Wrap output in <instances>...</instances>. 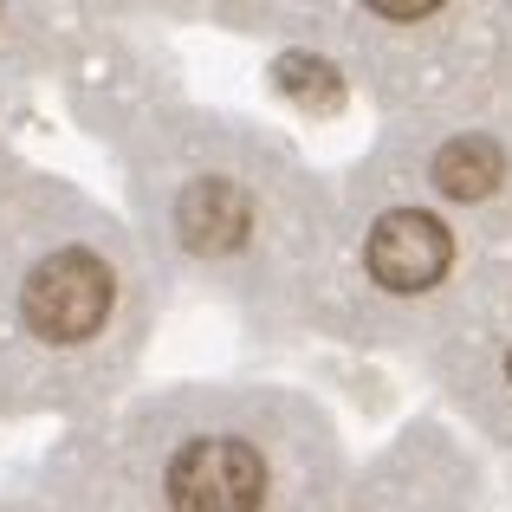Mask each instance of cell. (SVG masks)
Wrapping results in <instances>:
<instances>
[{"instance_id":"3957f363","label":"cell","mask_w":512,"mask_h":512,"mask_svg":"<svg viewBox=\"0 0 512 512\" xmlns=\"http://www.w3.org/2000/svg\"><path fill=\"white\" fill-rule=\"evenodd\" d=\"M363 260H370L376 286H389V292H428L441 273H448L454 240H448V227H441L435 214L396 208V214H383V221H376L370 253H363Z\"/></svg>"},{"instance_id":"8992f818","label":"cell","mask_w":512,"mask_h":512,"mask_svg":"<svg viewBox=\"0 0 512 512\" xmlns=\"http://www.w3.org/2000/svg\"><path fill=\"white\" fill-rule=\"evenodd\" d=\"M279 85H286L299 104H312V98H318L325 111H338V98H344V91H338V78H331L318 59H286V65H279Z\"/></svg>"},{"instance_id":"7a4b0ae2","label":"cell","mask_w":512,"mask_h":512,"mask_svg":"<svg viewBox=\"0 0 512 512\" xmlns=\"http://www.w3.org/2000/svg\"><path fill=\"white\" fill-rule=\"evenodd\" d=\"M20 312H26V325H33L39 338L78 344V338H91V331L104 325V312H111V279H104V266L85 260V253H59L52 266H39V273L26 279Z\"/></svg>"},{"instance_id":"6da1fadb","label":"cell","mask_w":512,"mask_h":512,"mask_svg":"<svg viewBox=\"0 0 512 512\" xmlns=\"http://www.w3.org/2000/svg\"><path fill=\"white\" fill-rule=\"evenodd\" d=\"M266 500V467L247 441H188L169 467L175 512H253Z\"/></svg>"},{"instance_id":"52a82bcc","label":"cell","mask_w":512,"mask_h":512,"mask_svg":"<svg viewBox=\"0 0 512 512\" xmlns=\"http://www.w3.org/2000/svg\"><path fill=\"white\" fill-rule=\"evenodd\" d=\"M506 370H512V357H506Z\"/></svg>"},{"instance_id":"277c9868","label":"cell","mask_w":512,"mask_h":512,"mask_svg":"<svg viewBox=\"0 0 512 512\" xmlns=\"http://www.w3.org/2000/svg\"><path fill=\"white\" fill-rule=\"evenodd\" d=\"M435 182L448 188V195H487V188L500 182V150H493L487 137L448 143V150L435 156Z\"/></svg>"},{"instance_id":"5b68a950","label":"cell","mask_w":512,"mask_h":512,"mask_svg":"<svg viewBox=\"0 0 512 512\" xmlns=\"http://www.w3.org/2000/svg\"><path fill=\"white\" fill-rule=\"evenodd\" d=\"M188 214H195V234L208 240V247H227V240L240 234V195H227V188H201L195 201H188Z\"/></svg>"}]
</instances>
